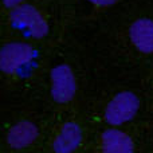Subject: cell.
Listing matches in <instances>:
<instances>
[{
	"mask_svg": "<svg viewBox=\"0 0 153 153\" xmlns=\"http://www.w3.org/2000/svg\"><path fill=\"white\" fill-rule=\"evenodd\" d=\"M140 110V98L133 91H120L109 101L103 111V118L110 126L117 128L132 121Z\"/></svg>",
	"mask_w": 153,
	"mask_h": 153,
	"instance_id": "obj_1",
	"label": "cell"
},
{
	"mask_svg": "<svg viewBox=\"0 0 153 153\" xmlns=\"http://www.w3.org/2000/svg\"><path fill=\"white\" fill-rule=\"evenodd\" d=\"M10 22L15 28L24 30L34 39L45 38L48 34V23L34 5L22 4L13 8L10 13Z\"/></svg>",
	"mask_w": 153,
	"mask_h": 153,
	"instance_id": "obj_2",
	"label": "cell"
},
{
	"mask_svg": "<svg viewBox=\"0 0 153 153\" xmlns=\"http://www.w3.org/2000/svg\"><path fill=\"white\" fill-rule=\"evenodd\" d=\"M35 58L32 46L24 42L5 43L0 50V69L4 74H16L28 66Z\"/></svg>",
	"mask_w": 153,
	"mask_h": 153,
	"instance_id": "obj_3",
	"label": "cell"
},
{
	"mask_svg": "<svg viewBox=\"0 0 153 153\" xmlns=\"http://www.w3.org/2000/svg\"><path fill=\"white\" fill-rule=\"evenodd\" d=\"M76 93L73 69L66 63L56 65L50 71V95L56 103H69Z\"/></svg>",
	"mask_w": 153,
	"mask_h": 153,
	"instance_id": "obj_4",
	"label": "cell"
},
{
	"mask_svg": "<svg viewBox=\"0 0 153 153\" xmlns=\"http://www.w3.org/2000/svg\"><path fill=\"white\" fill-rule=\"evenodd\" d=\"M39 137V128L36 124L28 120L16 122L8 129L5 136V143L11 149H24L32 145Z\"/></svg>",
	"mask_w": 153,
	"mask_h": 153,
	"instance_id": "obj_5",
	"label": "cell"
},
{
	"mask_svg": "<svg viewBox=\"0 0 153 153\" xmlns=\"http://www.w3.org/2000/svg\"><path fill=\"white\" fill-rule=\"evenodd\" d=\"M82 140H83L82 128L74 121L65 122L53 141V152L74 153L81 146Z\"/></svg>",
	"mask_w": 153,
	"mask_h": 153,
	"instance_id": "obj_6",
	"label": "cell"
},
{
	"mask_svg": "<svg viewBox=\"0 0 153 153\" xmlns=\"http://www.w3.org/2000/svg\"><path fill=\"white\" fill-rule=\"evenodd\" d=\"M101 153H134V141L128 133L110 128L101 134Z\"/></svg>",
	"mask_w": 153,
	"mask_h": 153,
	"instance_id": "obj_7",
	"label": "cell"
},
{
	"mask_svg": "<svg viewBox=\"0 0 153 153\" xmlns=\"http://www.w3.org/2000/svg\"><path fill=\"white\" fill-rule=\"evenodd\" d=\"M129 38L132 45L140 53H153V20L148 18L137 19L129 28Z\"/></svg>",
	"mask_w": 153,
	"mask_h": 153,
	"instance_id": "obj_8",
	"label": "cell"
},
{
	"mask_svg": "<svg viewBox=\"0 0 153 153\" xmlns=\"http://www.w3.org/2000/svg\"><path fill=\"white\" fill-rule=\"evenodd\" d=\"M86 1L91 3V4L97 5V7H109V5L116 4L118 0H86Z\"/></svg>",
	"mask_w": 153,
	"mask_h": 153,
	"instance_id": "obj_9",
	"label": "cell"
},
{
	"mask_svg": "<svg viewBox=\"0 0 153 153\" xmlns=\"http://www.w3.org/2000/svg\"><path fill=\"white\" fill-rule=\"evenodd\" d=\"M22 3H23V0H3V4L7 8H11V10L22 5Z\"/></svg>",
	"mask_w": 153,
	"mask_h": 153,
	"instance_id": "obj_10",
	"label": "cell"
}]
</instances>
